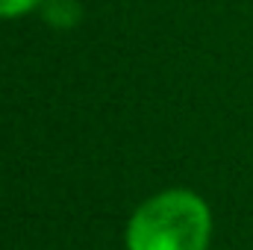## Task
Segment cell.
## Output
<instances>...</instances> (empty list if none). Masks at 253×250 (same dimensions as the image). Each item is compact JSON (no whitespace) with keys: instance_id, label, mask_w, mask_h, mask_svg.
Returning <instances> with one entry per match:
<instances>
[{"instance_id":"obj_1","label":"cell","mask_w":253,"mask_h":250,"mask_svg":"<svg viewBox=\"0 0 253 250\" xmlns=\"http://www.w3.org/2000/svg\"><path fill=\"white\" fill-rule=\"evenodd\" d=\"M209 209L183 188L147 200L129 221V250H206Z\"/></svg>"},{"instance_id":"obj_2","label":"cell","mask_w":253,"mask_h":250,"mask_svg":"<svg viewBox=\"0 0 253 250\" xmlns=\"http://www.w3.org/2000/svg\"><path fill=\"white\" fill-rule=\"evenodd\" d=\"M39 0H0V15L9 18V15H21L27 9H33Z\"/></svg>"}]
</instances>
